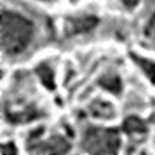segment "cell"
Returning a JSON list of instances; mask_svg holds the SVG:
<instances>
[{
    "label": "cell",
    "instance_id": "8",
    "mask_svg": "<svg viewBox=\"0 0 155 155\" xmlns=\"http://www.w3.org/2000/svg\"><path fill=\"white\" fill-rule=\"evenodd\" d=\"M99 85L104 89L109 91L111 94L119 95L122 92V82L118 75H114V73H108V75H104L101 78Z\"/></svg>",
    "mask_w": 155,
    "mask_h": 155
},
{
    "label": "cell",
    "instance_id": "10",
    "mask_svg": "<svg viewBox=\"0 0 155 155\" xmlns=\"http://www.w3.org/2000/svg\"><path fill=\"white\" fill-rule=\"evenodd\" d=\"M139 0H122V3H124V6L125 7H128V9H134L135 6L138 5Z\"/></svg>",
    "mask_w": 155,
    "mask_h": 155
},
{
    "label": "cell",
    "instance_id": "3",
    "mask_svg": "<svg viewBox=\"0 0 155 155\" xmlns=\"http://www.w3.org/2000/svg\"><path fill=\"white\" fill-rule=\"evenodd\" d=\"M122 128H124L125 134H128L131 138H138V139L144 138L147 135V131H148L147 124L138 116H128V118H125V121L122 124Z\"/></svg>",
    "mask_w": 155,
    "mask_h": 155
},
{
    "label": "cell",
    "instance_id": "9",
    "mask_svg": "<svg viewBox=\"0 0 155 155\" xmlns=\"http://www.w3.org/2000/svg\"><path fill=\"white\" fill-rule=\"evenodd\" d=\"M36 73L39 75L42 83H43L46 88L50 89V91L55 89V75H53V71H52V68L49 65H46V63L39 65L36 68Z\"/></svg>",
    "mask_w": 155,
    "mask_h": 155
},
{
    "label": "cell",
    "instance_id": "5",
    "mask_svg": "<svg viewBox=\"0 0 155 155\" xmlns=\"http://www.w3.org/2000/svg\"><path fill=\"white\" fill-rule=\"evenodd\" d=\"M98 25V19L95 16H79L72 17L69 20V32L71 33H86Z\"/></svg>",
    "mask_w": 155,
    "mask_h": 155
},
{
    "label": "cell",
    "instance_id": "1",
    "mask_svg": "<svg viewBox=\"0 0 155 155\" xmlns=\"http://www.w3.org/2000/svg\"><path fill=\"white\" fill-rule=\"evenodd\" d=\"M35 35L33 23L28 17L13 10L2 12L0 40L6 55L16 56L28 49Z\"/></svg>",
    "mask_w": 155,
    "mask_h": 155
},
{
    "label": "cell",
    "instance_id": "6",
    "mask_svg": "<svg viewBox=\"0 0 155 155\" xmlns=\"http://www.w3.org/2000/svg\"><path fill=\"white\" fill-rule=\"evenodd\" d=\"M91 114L95 118H101V119H111L115 116V111L112 105L105 101H95L91 105Z\"/></svg>",
    "mask_w": 155,
    "mask_h": 155
},
{
    "label": "cell",
    "instance_id": "4",
    "mask_svg": "<svg viewBox=\"0 0 155 155\" xmlns=\"http://www.w3.org/2000/svg\"><path fill=\"white\" fill-rule=\"evenodd\" d=\"M40 148H36L35 152H68L71 150V144L61 135L50 137L46 142H42Z\"/></svg>",
    "mask_w": 155,
    "mask_h": 155
},
{
    "label": "cell",
    "instance_id": "7",
    "mask_svg": "<svg viewBox=\"0 0 155 155\" xmlns=\"http://www.w3.org/2000/svg\"><path fill=\"white\" fill-rule=\"evenodd\" d=\"M131 58L134 59L135 65L141 68V71L145 73V76L150 79L152 83H155V62L147 59V58H142V56H138L135 53H131Z\"/></svg>",
    "mask_w": 155,
    "mask_h": 155
},
{
    "label": "cell",
    "instance_id": "2",
    "mask_svg": "<svg viewBox=\"0 0 155 155\" xmlns=\"http://www.w3.org/2000/svg\"><path fill=\"white\" fill-rule=\"evenodd\" d=\"M121 138L114 128L89 127L83 134L82 147L92 154H114L119 150Z\"/></svg>",
    "mask_w": 155,
    "mask_h": 155
}]
</instances>
